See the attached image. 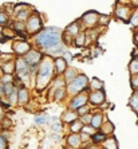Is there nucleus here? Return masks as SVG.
Returning a JSON list of instances; mask_svg holds the SVG:
<instances>
[{"label":"nucleus","mask_w":138,"mask_h":149,"mask_svg":"<svg viewBox=\"0 0 138 149\" xmlns=\"http://www.w3.org/2000/svg\"><path fill=\"white\" fill-rule=\"evenodd\" d=\"M63 31L58 27H47L43 28V31H40L36 36H35V46L42 51L44 55L52 56V54H58L62 52V39Z\"/></svg>","instance_id":"f257e3e1"},{"label":"nucleus","mask_w":138,"mask_h":149,"mask_svg":"<svg viewBox=\"0 0 138 149\" xmlns=\"http://www.w3.org/2000/svg\"><path fill=\"white\" fill-rule=\"evenodd\" d=\"M54 75H56L55 66H54V58L50 55H44L43 61L38 66V71H36V79H35L36 90L43 91L46 87H49Z\"/></svg>","instance_id":"f03ea898"},{"label":"nucleus","mask_w":138,"mask_h":149,"mask_svg":"<svg viewBox=\"0 0 138 149\" xmlns=\"http://www.w3.org/2000/svg\"><path fill=\"white\" fill-rule=\"evenodd\" d=\"M89 83H90L89 78H87L85 74L79 73L78 77H76L73 82H70L69 85H66V91H67V94H69L70 97H75L78 94L86 91V89L89 87Z\"/></svg>","instance_id":"7ed1b4c3"},{"label":"nucleus","mask_w":138,"mask_h":149,"mask_svg":"<svg viewBox=\"0 0 138 149\" xmlns=\"http://www.w3.org/2000/svg\"><path fill=\"white\" fill-rule=\"evenodd\" d=\"M15 66H16V69H15V74H16L17 79L20 81V82H24V86H26V85L28 83V81H30L32 69L28 66L27 62H26L23 58H20V56H17V58L15 59Z\"/></svg>","instance_id":"20e7f679"},{"label":"nucleus","mask_w":138,"mask_h":149,"mask_svg":"<svg viewBox=\"0 0 138 149\" xmlns=\"http://www.w3.org/2000/svg\"><path fill=\"white\" fill-rule=\"evenodd\" d=\"M26 30L28 36H36L40 31H43V22L36 11H34L31 16L28 17V20L26 22Z\"/></svg>","instance_id":"39448f33"},{"label":"nucleus","mask_w":138,"mask_h":149,"mask_svg":"<svg viewBox=\"0 0 138 149\" xmlns=\"http://www.w3.org/2000/svg\"><path fill=\"white\" fill-rule=\"evenodd\" d=\"M133 8L130 4H125V3H117L114 7V16L119 19L122 22H130V17L133 15Z\"/></svg>","instance_id":"423d86ee"},{"label":"nucleus","mask_w":138,"mask_h":149,"mask_svg":"<svg viewBox=\"0 0 138 149\" xmlns=\"http://www.w3.org/2000/svg\"><path fill=\"white\" fill-rule=\"evenodd\" d=\"M98 19H99V14L97 11H87L80 17V23L85 30H94L98 26Z\"/></svg>","instance_id":"0eeeda50"},{"label":"nucleus","mask_w":138,"mask_h":149,"mask_svg":"<svg viewBox=\"0 0 138 149\" xmlns=\"http://www.w3.org/2000/svg\"><path fill=\"white\" fill-rule=\"evenodd\" d=\"M43 58H44V54H43L42 51H39V50H31L27 55L23 56V59L27 62V65L31 67L32 70L36 69V67L40 65V62L43 61Z\"/></svg>","instance_id":"6e6552de"},{"label":"nucleus","mask_w":138,"mask_h":149,"mask_svg":"<svg viewBox=\"0 0 138 149\" xmlns=\"http://www.w3.org/2000/svg\"><path fill=\"white\" fill-rule=\"evenodd\" d=\"M87 102H89V94H87V91H85V93H80L71 98V101L69 104V109L73 111H76L79 108L87 105Z\"/></svg>","instance_id":"1a4fd4ad"},{"label":"nucleus","mask_w":138,"mask_h":149,"mask_svg":"<svg viewBox=\"0 0 138 149\" xmlns=\"http://www.w3.org/2000/svg\"><path fill=\"white\" fill-rule=\"evenodd\" d=\"M31 50H32L31 45H30L27 40H24V39H23V40H15L14 43H12V51H14L17 56H20V58L27 55Z\"/></svg>","instance_id":"9d476101"},{"label":"nucleus","mask_w":138,"mask_h":149,"mask_svg":"<svg viewBox=\"0 0 138 149\" xmlns=\"http://www.w3.org/2000/svg\"><path fill=\"white\" fill-rule=\"evenodd\" d=\"M34 11L31 8L26 6V4H17L15 7V16H16V20L19 22H24L28 20V17L31 16V14Z\"/></svg>","instance_id":"9b49d317"},{"label":"nucleus","mask_w":138,"mask_h":149,"mask_svg":"<svg viewBox=\"0 0 138 149\" xmlns=\"http://www.w3.org/2000/svg\"><path fill=\"white\" fill-rule=\"evenodd\" d=\"M105 102H106V94L103 90L89 93V104H91L93 106H102Z\"/></svg>","instance_id":"f8f14e48"},{"label":"nucleus","mask_w":138,"mask_h":149,"mask_svg":"<svg viewBox=\"0 0 138 149\" xmlns=\"http://www.w3.org/2000/svg\"><path fill=\"white\" fill-rule=\"evenodd\" d=\"M85 28H83L82 23H80V20L78 22H73L71 24H69L67 27H66V31H64V35H67L69 38L74 39L76 36V35L79 34V32H82Z\"/></svg>","instance_id":"ddd939ff"},{"label":"nucleus","mask_w":138,"mask_h":149,"mask_svg":"<svg viewBox=\"0 0 138 149\" xmlns=\"http://www.w3.org/2000/svg\"><path fill=\"white\" fill-rule=\"evenodd\" d=\"M67 65H69V63L66 62V59L63 58V56H56V58H54V66H55L56 77H60L66 73Z\"/></svg>","instance_id":"4468645a"},{"label":"nucleus","mask_w":138,"mask_h":149,"mask_svg":"<svg viewBox=\"0 0 138 149\" xmlns=\"http://www.w3.org/2000/svg\"><path fill=\"white\" fill-rule=\"evenodd\" d=\"M30 101V91L26 86H20L17 89V105H27Z\"/></svg>","instance_id":"2eb2a0df"},{"label":"nucleus","mask_w":138,"mask_h":149,"mask_svg":"<svg viewBox=\"0 0 138 149\" xmlns=\"http://www.w3.org/2000/svg\"><path fill=\"white\" fill-rule=\"evenodd\" d=\"M66 142H67V146H71L74 149L80 148L82 145V140H80V134H74V133H70L66 139Z\"/></svg>","instance_id":"dca6fc26"},{"label":"nucleus","mask_w":138,"mask_h":149,"mask_svg":"<svg viewBox=\"0 0 138 149\" xmlns=\"http://www.w3.org/2000/svg\"><path fill=\"white\" fill-rule=\"evenodd\" d=\"M103 120H105V114H103V113H94L90 126H91L93 129H95V130H101L102 125H103Z\"/></svg>","instance_id":"f3484780"},{"label":"nucleus","mask_w":138,"mask_h":149,"mask_svg":"<svg viewBox=\"0 0 138 149\" xmlns=\"http://www.w3.org/2000/svg\"><path fill=\"white\" fill-rule=\"evenodd\" d=\"M78 114H76V111H73L70 110V109H67V110L64 111L62 114V117H60V121H62V124H73L74 121H76L78 120Z\"/></svg>","instance_id":"a211bd4d"},{"label":"nucleus","mask_w":138,"mask_h":149,"mask_svg":"<svg viewBox=\"0 0 138 149\" xmlns=\"http://www.w3.org/2000/svg\"><path fill=\"white\" fill-rule=\"evenodd\" d=\"M14 32H16V34L20 35V36H24V39L28 38V34H27V30H26V23L24 22L15 20L14 22Z\"/></svg>","instance_id":"6ab92c4d"},{"label":"nucleus","mask_w":138,"mask_h":149,"mask_svg":"<svg viewBox=\"0 0 138 149\" xmlns=\"http://www.w3.org/2000/svg\"><path fill=\"white\" fill-rule=\"evenodd\" d=\"M78 74H79V73H78V70L73 69V67H67L66 73L63 74V79H64L66 85H69L70 82H73L76 77H78Z\"/></svg>","instance_id":"aec40b11"},{"label":"nucleus","mask_w":138,"mask_h":149,"mask_svg":"<svg viewBox=\"0 0 138 149\" xmlns=\"http://www.w3.org/2000/svg\"><path fill=\"white\" fill-rule=\"evenodd\" d=\"M83 122L80 121L79 118L76 120V121H74L73 124H70L69 125V129H70V133H74V134H80V132H82V129H83Z\"/></svg>","instance_id":"412c9836"},{"label":"nucleus","mask_w":138,"mask_h":149,"mask_svg":"<svg viewBox=\"0 0 138 149\" xmlns=\"http://www.w3.org/2000/svg\"><path fill=\"white\" fill-rule=\"evenodd\" d=\"M73 45L75 47H83L86 46V31H82L76 35L75 38L73 39Z\"/></svg>","instance_id":"4be33fe9"},{"label":"nucleus","mask_w":138,"mask_h":149,"mask_svg":"<svg viewBox=\"0 0 138 149\" xmlns=\"http://www.w3.org/2000/svg\"><path fill=\"white\" fill-rule=\"evenodd\" d=\"M0 66H1V69H3V73H4V74H8V75H14L15 69H16L14 59H12V61H10V62H6V63H3V65H0Z\"/></svg>","instance_id":"5701e85b"},{"label":"nucleus","mask_w":138,"mask_h":149,"mask_svg":"<svg viewBox=\"0 0 138 149\" xmlns=\"http://www.w3.org/2000/svg\"><path fill=\"white\" fill-rule=\"evenodd\" d=\"M102 146H103V149H118V141L114 136H110L105 140Z\"/></svg>","instance_id":"b1692460"},{"label":"nucleus","mask_w":138,"mask_h":149,"mask_svg":"<svg viewBox=\"0 0 138 149\" xmlns=\"http://www.w3.org/2000/svg\"><path fill=\"white\" fill-rule=\"evenodd\" d=\"M129 71H130V75L134 77L138 75V55H134L133 59L129 63Z\"/></svg>","instance_id":"393cba45"},{"label":"nucleus","mask_w":138,"mask_h":149,"mask_svg":"<svg viewBox=\"0 0 138 149\" xmlns=\"http://www.w3.org/2000/svg\"><path fill=\"white\" fill-rule=\"evenodd\" d=\"M89 87L91 91H98V90H103V82L98 78H94V79L90 81Z\"/></svg>","instance_id":"a878e982"},{"label":"nucleus","mask_w":138,"mask_h":149,"mask_svg":"<svg viewBox=\"0 0 138 149\" xmlns=\"http://www.w3.org/2000/svg\"><path fill=\"white\" fill-rule=\"evenodd\" d=\"M101 132L103 133V134L106 136V137H110V136L114 133V125L111 124L110 121L103 122V125H102V128H101Z\"/></svg>","instance_id":"bb28decb"},{"label":"nucleus","mask_w":138,"mask_h":149,"mask_svg":"<svg viewBox=\"0 0 138 149\" xmlns=\"http://www.w3.org/2000/svg\"><path fill=\"white\" fill-rule=\"evenodd\" d=\"M106 139H107V137L102 132H101V130H97V132L91 136V141H93L95 145H98V144H103Z\"/></svg>","instance_id":"cd10ccee"},{"label":"nucleus","mask_w":138,"mask_h":149,"mask_svg":"<svg viewBox=\"0 0 138 149\" xmlns=\"http://www.w3.org/2000/svg\"><path fill=\"white\" fill-rule=\"evenodd\" d=\"M129 106L138 114V91H134L133 95L130 97V100H129Z\"/></svg>","instance_id":"c85d7f7f"},{"label":"nucleus","mask_w":138,"mask_h":149,"mask_svg":"<svg viewBox=\"0 0 138 149\" xmlns=\"http://www.w3.org/2000/svg\"><path fill=\"white\" fill-rule=\"evenodd\" d=\"M95 39H98V31L94 28V30H86V45L91 43V42H95Z\"/></svg>","instance_id":"c756f323"},{"label":"nucleus","mask_w":138,"mask_h":149,"mask_svg":"<svg viewBox=\"0 0 138 149\" xmlns=\"http://www.w3.org/2000/svg\"><path fill=\"white\" fill-rule=\"evenodd\" d=\"M17 89H19V87H16V89H15V90L7 97V104L8 105H17Z\"/></svg>","instance_id":"7c9ffc66"},{"label":"nucleus","mask_w":138,"mask_h":149,"mask_svg":"<svg viewBox=\"0 0 138 149\" xmlns=\"http://www.w3.org/2000/svg\"><path fill=\"white\" fill-rule=\"evenodd\" d=\"M109 23H110V16H109V15H102V14H99V19H98V26H101V27H106Z\"/></svg>","instance_id":"2f4dec72"},{"label":"nucleus","mask_w":138,"mask_h":149,"mask_svg":"<svg viewBox=\"0 0 138 149\" xmlns=\"http://www.w3.org/2000/svg\"><path fill=\"white\" fill-rule=\"evenodd\" d=\"M10 22V15L6 11L0 10V26H7Z\"/></svg>","instance_id":"473e14b6"},{"label":"nucleus","mask_w":138,"mask_h":149,"mask_svg":"<svg viewBox=\"0 0 138 149\" xmlns=\"http://www.w3.org/2000/svg\"><path fill=\"white\" fill-rule=\"evenodd\" d=\"M49 116L47 114H42V116H36V117H35V122H36V124L38 125H44V124H47V122H49Z\"/></svg>","instance_id":"72a5a7b5"},{"label":"nucleus","mask_w":138,"mask_h":149,"mask_svg":"<svg viewBox=\"0 0 138 149\" xmlns=\"http://www.w3.org/2000/svg\"><path fill=\"white\" fill-rule=\"evenodd\" d=\"M76 114H78V117H83V116L86 114H90V106L89 105H85V106H82V108H79L78 110H76Z\"/></svg>","instance_id":"f704fd0d"},{"label":"nucleus","mask_w":138,"mask_h":149,"mask_svg":"<svg viewBox=\"0 0 138 149\" xmlns=\"http://www.w3.org/2000/svg\"><path fill=\"white\" fill-rule=\"evenodd\" d=\"M15 89H16V86H15L14 83H6V85H4V95L8 97Z\"/></svg>","instance_id":"c9c22d12"},{"label":"nucleus","mask_w":138,"mask_h":149,"mask_svg":"<svg viewBox=\"0 0 138 149\" xmlns=\"http://www.w3.org/2000/svg\"><path fill=\"white\" fill-rule=\"evenodd\" d=\"M0 125H1V129H4V130H7V129L11 128V125H12V121H11L10 118L4 117V120L1 122H0Z\"/></svg>","instance_id":"e433bc0d"},{"label":"nucleus","mask_w":138,"mask_h":149,"mask_svg":"<svg viewBox=\"0 0 138 149\" xmlns=\"http://www.w3.org/2000/svg\"><path fill=\"white\" fill-rule=\"evenodd\" d=\"M51 129H52V132H54V133H58V134H59V132H62V129H63L62 121H60V122H54V124L51 125Z\"/></svg>","instance_id":"4c0bfd02"},{"label":"nucleus","mask_w":138,"mask_h":149,"mask_svg":"<svg viewBox=\"0 0 138 149\" xmlns=\"http://www.w3.org/2000/svg\"><path fill=\"white\" fill-rule=\"evenodd\" d=\"M95 132H97V130H95V129H93L91 126H90V125H85V126H83V129H82V132H80V133H86V134H89L90 137H91V136H93Z\"/></svg>","instance_id":"58836bf2"},{"label":"nucleus","mask_w":138,"mask_h":149,"mask_svg":"<svg viewBox=\"0 0 138 149\" xmlns=\"http://www.w3.org/2000/svg\"><path fill=\"white\" fill-rule=\"evenodd\" d=\"M0 81L6 85V83H14V75H8V74H4L1 78H0Z\"/></svg>","instance_id":"ea45409f"},{"label":"nucleus","mask_w":138,"mask_h":149,"mask_svg":"<svg viewBox=\"0 0 138 149\" xmlns=\"http://www.w3.org/2000/svg\"><path fill=\"white\" fill-rule=\"evenodd\" d=\"M79 120L83 122V125H90L91 124V120H93V114H91V113L86 114V116H83V117H80Z\"/></svg>","instance_id":"a19ab883"},{"label":"nucleus","mask_w":138,"mask_h":149,"mask_svg":"<svg viewBox=\"0 0 138 149\" xmlns=\"http://www.w3.org/2000/svg\"><path fill=\"white\" fill-rule=\"evenodd\" d=\"M0 149H8V140L0 133Z\"/></svg>","instance_id":"79ce46f5"},{"label":"nucleus","mask_w":138,"mask_h":149,"mask_svg":"<svg viewBox=\"0 0 138 149\" xmlns=\"http://www.w3.org/2000/svg\"><path fill=\"white\" fill-rule=\"evenodd\" d=\"M130 23L133 26H135V27H138V10H135L134 12H133V15H131V17H130Z\"/></svg>","instance_id":"37998d69"},{"label":"nucleus","mask_w":138,"mask_h":149,"mask_svg":"<svg viewBox=\"0 0 138 149\" xmlns=\"http://www.w3.org/2000/svg\"><path fill=\"white\" fill-rule=\"evenodd\" d=\"M130 82H131V87L135 90H138V75H134V77H130Z\"/></svg>","instance_id":"c03bdc74"},{"label":"nucleus","mask_w":138,"mask_h":149,"mask_svg":"<svg viewBox=\"0 0 138 149\" xmlns=\"http://www.w3.org/2000/svg\"><path fill=\"white\" fill-rule=\"evenodd\" d=\"M63 58L66 59V62H67V63H70L71 61H73V55H71V52H70V51H64V52H63Z\"/></svg>","instance_id":"a18cd8bd"},{"label":"nucleus","mask_w":138,"mask_h":149,"mask_svg":"<svg viewBox=\"0 0 138 149\" xmlns=\"http://www.w3.org/2000/svg\"><path fill=\"white\" fill-rule=\"evenodd\" d=\"M80 140H82V144H83V142H86V141H90L91 137L89 134H86V133H80Z\"/></svg>","instance_id":"49530a36"},{"label":"nucleus","mask_w":138,"mask_h":149,"mask_svg":"<svg viewBox=\"0 0 138 149\" xmlns=\"http://www.w3.org/2000/svg\"><path fill=\"white\" fill-rule=\"evenodd\" d=\"M3 97H6V95H4V83L0 81V100Z\"/></svg>","instance_id":"de8ad7c7"},{"label":"nucleus","mask_w":138,"mask_h":149,"mask_svg":"<svg viewBox=\"0 0 138 149\" xmlns=\"http://www.w3.org/2000/svg\"><path fill=\"white\" fill-rule=\"evenodd\" d=\"M51 140H52V141H59V140H60V137H59L58 133H52V134H51Z\"/></svg>","instance_id":"09e8293b"},{"label":"nucleus","mask_w":138,"mask_h":149,"mask_svg":"<svg viewBox=\"0 0 138 149\" xmlns=\"http://www.w3.org/2000/svg\"><path fill=\"white\" fill-rule=\"evenodd\" d=\"M4 120V109L0 106V122Z\"/></svg>","instance_id":"8fccbe9b"},{"label":"nucleus","mask_w":138,"mask_h":149,"mask_svg":"<svg viewBox=\"0 0 138 149\" xmlns=\"http://www.w3.org/2000/svg\"><path fill=\"white\" fill-rule=\"evenodd\" d=\"M134 42H135V45H137V47H138V31L134 34Z\"/></svg>","instance_id":"3c124183"},{"label":"nucleus","mask_w":138,"mask_h":149,"mask_svg":"<svg viewBox=\"0 0 138 149\" xmlns=\"http://www.w3.org/2000/svg\"><path fill=\"white\" fill-rule=\"evenodd\" d=\"M4 75V73H3V69H1V66H0V78Z\"/></svg>","instance_id":"603ef678"},{"label":"nucleus","mask_w":138,"mask_h":149,"mask_svg":"<svg viewBox=\"0 0 138 149\" xmlns=\"http://www.w3.org/2000/svg\"><path fill=\"white\" fill-rule=\"evenodd\" d=\"M64 149H74V148H71V146H66Z\"/></svg>","instance_id":"864d4df0"},{"label":"nucleus","mask_w":138,"mask_h":149,"mask_svg":"<svg viewBox=\"0 0 138 149\" xmlns=\"http://www.w3.org/2000/svg\"><path fill=\"white\" fill-rule=\"evenodd\" d=\"M1 130H3V129H1V125H0V133H1Z\"/></svg>","instance_id":"5fc2aeb1"},{"label":"nucleus","mask_w":138,"mask_h":149,"mask_svg":"<svg viewBox=\"0 0 138 149\" xmlns=\"http://www.w3.org/2000/svg\"><path fill=\"white\" fill-rule=\"evenodd\" d=\"M1 54H3V52H1V50H0V55H1Z\"/></svg>","instance_id":"6e6d98bb"},{"label":"nucleus","mask_w":138,"mask_h":149,"mask_svg":"<svg viewBox=\"0 0 138 149\" xmlns=\"http://www.w3.org/2000/svg\"><path fill=\"white\" fill-rule=\"evenodd\" d=\"M137 124H138V122H137Z\"/></svg>","instance_id":"4d7b16f0"}]
</instances>
